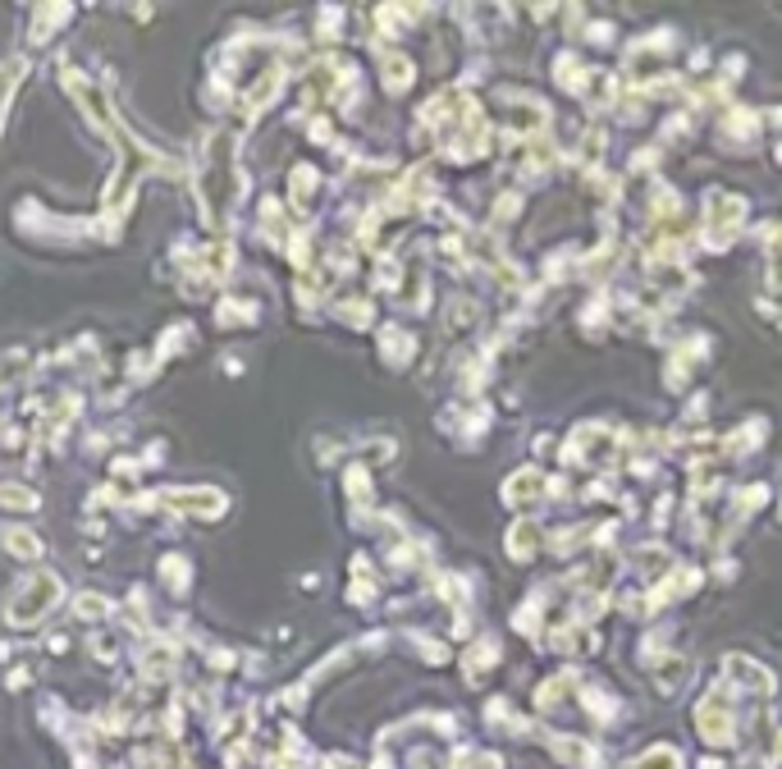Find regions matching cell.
<instances>
[{"instance_id": "cell-1", "label": "cell", "mask_w": 782, "mask_h": 769, "mask_svg": "<svg viewBox=\"0 0 782 769\" xmlns=\"http://www.w3.org/2000/svg\"><path fill=\"white\" fill-rule=\"evenodd\" d=\"M56 600H60V582L50 577V573H42V577H33V586H23V592L14 596L10 623H37Z\"/></svg>"}, {"instance_id": "cell-2", "label": "cell", "mask_w": 782, "mask_h": 769, "mask_svg": "<svg viewBox=\"0 0 782 769\" xmlns=\"http://www.w3.org/2000/svg\"><path fill=\"white\" fill-rule=\"evenodd\" d=\"M550 491H554V481L544 477V472H536V468H527V472H513V477H508L504 500H508L513 508H536Z\"/></svg>"}, {"instance_id": "cell-3", "label": "cell", "mask_w": 782, "mask_h": 769, "mask_svg": "<svg viewBox=\"0 0 782 769\" xmlns=\"http://www.w3.org/2000/svg\"><path fill=\"white\" fill-rule=\"evenodd\" d=\"M508 541H513V546H508L513 559H531V554H536V541H540V531H536L531 523H517Z\"/></svg>"}, {"instance_id": "cell-4", "label": "cell", "mask_w": 782, "mask_h": 769, "mask_svg": "<svg viewBox=\"0 0 782 769\" xmlns=\"http://www.w3.org/2000/svg\"><path fill=\"white\" fill-rule=\"evenodd\" d=\"M632 769H682V756H677L672 747H655V751H645Z\"/></svg>"}, {"instance_id": "cell-5", "label": "cell", "mask_w": 782, "mask_h": 769, "mask_svg": "<svg viewBox=\"0 0 782 769\" xmlns=\"http://www.w3.org/2000/svg\"><path fill=\"white\" fill-rule=\"evenodd\" d=\"M384 83H389V92H403L412 83V65L403 56H389L384 60Z\"/></svg>"}]
</instances>
